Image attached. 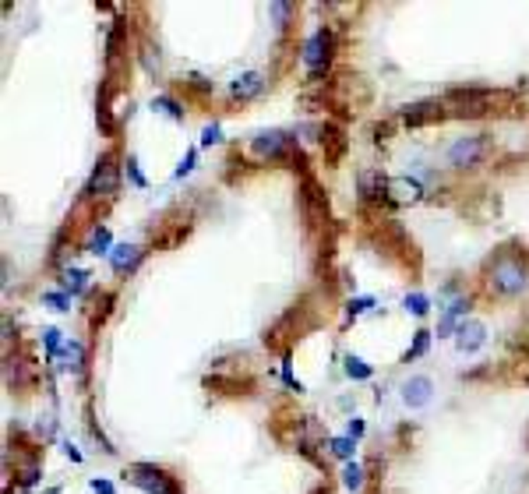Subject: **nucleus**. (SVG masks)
I'll list each match as a JSON object with an SVG mask.
<instances>
[{
	"instance_id": "obj_1",
	"label": "nucleus",
	"mask_w": 529,
	"mask_h": 494,
	"mask_svg": "<svg viewBox=\"0 0 529 494\" xmlns=\"http://www.w3.org/2000/svg\"><path fill=\"white\" fill-rule=\"evenodd\" d=\"M487 283H491L494 294H501V296L523 294L526 290V262L516 251H501L491 262V269H487Z\"/></svg>"
},
{
	"instance_id": "obj_2",
	"label": "nucleus",
	"mask_w": 529,
	"mask_h": 494,
	"mask_svg": "<svg viewBox=\"0 0 529 494\" xmlns=\"http://www.w3.org/2000/svg\"><path fill=\"white\" fill-rule=\"evenodd\" d=\"M498 102H512L508 92H487V89H455L445 96V113L452 117H484Z\"/></svg>"
},
{
	"instance_id": "obj_3",
	"label": "nucleus",
	"mask_w": 529,
	"mask_h": 494,
	"mask_svg": "<svg viewBox=\"0 0 529 494\" xmlns=\"http://www.w3.org/2000/svg\"><path fill=\"white\" fill-rule=\"evenodd\" d=\"M127 480H131L134 488L148 491V494H180L177 480H173L166 470H159V466H148V463H138V466H131V470H127Z\"/></svg>"
},
{
	"instance_id": "obj_4",
	"label": "nucleus",
	"mask_w": 529,
	"mask_h": 494,
	"mask_svg": "<svg viewBox=\"0 0 529 494\" xmlns=\"http://www.w3.org/2000/svg\"><path fill=\"white\" fill-rule=\"evenodd\" d=\"M484 152H487V138H484V134L459 138V141L448 149V163L459 166V170H466V166H476V163L484 159Z\"/></svg>"
},
{
	"instance_id": "obj_5",
	"label": "nucleus",
	"mask_w": 529,
	"mask_h": 494,
	"mask_svg": "<svg viewBox=\"0 0 529 494\" xmlns=\"http://www.w3.org/2000/svg\"><path fill=\"white\" fill-rule=\"evenodd\" d=\"M328 57H332V32L328 28H317L315 36L307 39V46H304V64L317 75V71H325Z\"/></svg>"
},
{
	"instance_id": "obj_6",
	"label": "nucleus",
	"mask_w": 529,
	"mask_h": 494,
	"mask_svg": "<svg viewBox=\"0 0 529 494\" xmlns=\"http://www.w3.org/2000/svg\"><path fill=\"white\" fill-rule=\"evenodd\" d=\"M290 145H293V138H290L286 131H261V134L251 138V149H254L261 159H276V156H283Z\"/></svg>"
},
{
	"instance_id": "obj_7",
	"label": "nucleus",
	"mask_w": 529,
	"mask_h": 494,
	"mask_svg": "<svg viewBox=\"0 0 529 494\" xmlns=\"http://www.w3.org/2000/svg\"><path fill=\"white\" fill-rule=\"evenodd\" d=\"M441 117H448V113H445V102H437V99H427V102H413V106H406V109H403V120H406V127L434 124V120H441Z\"/></svg>"
},
{
	"instance_id": "obj_8",
	"label": "nucleus",
	"mask_w": 529,
	"mask_h": 494,
	"mask_svg": "<svg viewBox=\"0 0 529 494\" xmlns=\"http://www.w3.org/2000/svg\"><path fill=\"white\" fill-rule=\"evenodd\" d=\"M399 392H403V402H406L410 409H420V406L430 402V395H434V382H430L427 375H413V378L403 382Z\"/></svg>"
},
{
	"instance_id": "obj_9",
	"label": "nucleus",
	"mask_w": 529,
	"mask_h": 494,
	"mask_svg": "<svg viewBox=\"0 0 529 494\" xmlns=\"http://www.w3.org/2000/svg\"><path fill=\"white\" fill-rule=\"evenodd\" d=\"M484 343H487V328L480 321H462L459 325V332H455V350L459 353H476Z\"/></svg>"
},
{
	"instance_id": "obj_10",
	"label": "nucleus",
	"mask_w": 529,
	"mask_h": 494,
	"mask_svg": "<svg viewBox=\"0 0 529 494\" xmlns=\"http://www.w3.org/2000/svg\"><path fill=\"white\" fill-rule=\"evenodd\" d=\"M113 191H116V166H113V159L106 156L103 163L96 166L92 181H89V195H113Z\"/></svg>"
},
{
	"instance_id": "obj_11",
	"label": "nucleus",
	"mask_w": 529,
	"mask_h": 494,
	"mask_svg": "<svg viewBox=\"0 0 529 494\" xmlns=\"http://www.w3.org/2000/svg\"><path fill=\"white\" fill-rule=\"evenodd\" d=\"M109 262H113L116 272H131V269L141 262V247H134V244H116L113 254H109Z\"/></svg>"
},
{
	"instance_id": "obj_12",
	"label": "nucleus",
	"mask_w": 529,
	"mask_h": 494,
	"mask_svg": "<svg viewBox=\"0 0 529 494\" xmlns=\"http://www.w3.org/2000/svg\"><path fill=\"white\" fill-rule=\"evenodd\" d=\"M360 195L364 198H388V181L378 170H360Z\"/></svg>"
},
{
	"instance_id": "obj_13",
	"label": "nucleus",
	"mask_w": 529,
	"mask_h": 494,
	"mask_svg": "<svg viewBox=\"0 0 529 494\" xmlns=\"http://www.w3.org/2000/svg\"><path fill=\"white\" fill-rule=\"evenodd\" d=\"M261 89H265V78L258 71H247V75H240L233 82V96L236 99H254V96H261Z\"/></svg>"
},
{
	"instance_id": "obj_14",
	"label": "nucleus",
	"mask_w": 529,
	"mask_h": 494,
	"mask_svg": "<svg viewBox=\"0 0 529 494\" xmlns=\"http://www.w3.org/2000/svg\"><path fill=\"white\" fill-rule=\"evenodd\" d=\"M466 311H469V304H466V300H455V304L441 314V321H437V335H452V332H459V318H466Z\"/></svg>"
},
{
	"instance_id": "obj_15",
	"label": "nucleus",
	"mask_w": 529,
	"mask_h": 494,
	"mask_svg": "<svg viewBox=\"0 0 529 494\" xmlns=\"http://www.w3.org/2000/svg\"><path fill=\"white\" fill-rule=\"evenodd\" d=\"M420 184L417 181H406V177H399V181H388V198H396V201H420Z\"/></svg>"
},
{
	"instance_id": "obj_16",
	"label": "nucleus",
	"mask_w": 529,
	"mask_h": 494,
	"mask_svg": "<svg viewBox=\"0 0 529 494\" xmlns=\"http://www.w3.org/2000/svg\"><path fill=\"white\" fill-rule=\"evenodd\" d=\"M64 371H82V346L78 343H67L64 346Z\"/></svg>"
},
{
	"instance_id": "obj_17",
	"label": "nucleus",
	"mask_w": 529,
	"mask_h": 494,
	"mask_svg": "<svg viewBox=\"0 0 529 494\" xmlns=\"http://www.w3.org/2000/svg\"><path fill=\"white\" fill-rule=\"evenodd\" d=\"M346 375H349V378H356V382H367V378H371V367H367L360 357H353V353H349V357H346Z\"/></svg>"
},
{
	"instance_id": "obj_18",
	"label": "nucleus",
	"mask_w": 529,
	"mask_h": 494,
	"mask_svg": "<svg viewBox=\"0 0 529 494\" xmlns=\"http://www.w3.org/2000/svg\"><path fill=\"white\" fill-rule=\"evenodd\" d=\"M342 484H346L349 491H360V488H364V470H360L356 463H346V470H342Z\"/></svg>"
},
{
	"instance_id": "obj_19",
	"label": "nucleus",
	"mask_w": 529,
	"mask_h": 494,
	"mask_svg": "<svg viewBox=\"0 0 529 494\" xmlns=\"http://www.w3.org/2000/svg\"><path fill=\"white\" fill-rule=\"evenodd\" d=\"M403 307L410 311V314H417V318H423L427 311H430V300L423 294H406V300H403Z\"/></svg>"
},
{
	"instance_id": "obj_20",
	"label": "nucleus",
	"mask_w": 529,
	"mask_h": 494,
	"mask_svg": "<svg viewBox=\"0 0 529 494\" xmlns=\"http://www.w3.org/2000/svg\"><path fill=\"white\" fill-rule=\"evenodd\" d=\"M89 251H92V254H113V251H109V230H103V226H99V230L92 233V244H89Z\"/></svg>"
},
{
	"instance_id": "obj_21",
	"label": "nucleus",
	"mask_w": 529,
	"mask_h": 494,
	"mask_svg": "<svg viewBox=\"0 0 529 494\" xmlns=\"http://www.w3.org/2000/svg\"><path fill=\"white\" fill-rule=\"evenodd\" d=\"M332 456H339V459H353V438H335L332 441Z\"/></svg>"
},
{
	"instance_id": "obj_22",
	"label": "nucleus",
	"mask_w": 529,
	"mask_h": 494,
	"mask_svg": "<svg viewBox=\"0 0 529 494\" xmlns=\"http://www.w3.org/2000/svg\"><path fill=\"white\" fill-rule=\"evenodd\" d=\"M85 279H89V276H85V272H78V269H75V272H67V290H71V294H82Z\"/></svg>"
},
{
	"instance_id": "obj_23",
	"label": "nucleus",
	"mask_w": 529,
	"mask_h": 494,
	"mask_svg": "<svg viewBox=\"0 0 529 494\" xmlns=\"http://www.w3.org/2000/svg\"><path fill=\"white\" fill-rule=\"evenodd\" d=\"M427 343H430V332H417V343H413V350L406 353V360H413V357H420L423 350H427Z\"/></svg>"
},
{
	"instance_id": "obj_24",
	"label": "nucleus",
	"mask_w": 529,
	"mask_h": 494,
	"mask_svg": "<svg viewBox=\"0 0 529 494\" xmlns=\"http://www.w3.org/2000/svg\"><path fill=\"white\" fill-rule=\"evenodd\" d=\"M159 106H163V109H166V113H170L173 120H180V117H184V109H180V106H177L173 99H159Z\"/></svg>"
},
{
	"instance_id": "obj_25",
	"label": "nucleus",
	"mask_w": 529,
	"mask_h": 494,
	"mask_svg": "<svg viewBox=\"0 0 529 494\" xmlns=\"http://www.w3.org/2000/svg\"><path fill=\"white\" fill-rule=\"evenodd\" d=\"M46 346H50V353L60 350V332H57V328H46Z\"/></svg>"
},
{
	"instance_id": "obj_26",
	"label": "nucleus",
	"mask_w": 529,
	"mask_h": 494,
	"mask_svg": "<svg viewBox=\"0 0 529 494\" xmlns=\"http://www.w3.org/2000/svg\"><path fill=\"white\" fill-rule=\"evenodd\" d=\"M46 304H50V307H57V311H67V296H64V294H50V296H46Z\"/></svg>"
},
{
	"instance_id": "obj_27",
	"label": "nucleus",
	"mask_w": 529,
	"mask_h": 494,
	"mask_svg": "<svg viewBox=\"0 0 529 494\" xmlns=\"http://www.w3.org/2000/svg\"><path fill=\"white\" fill-rule=\"evenodd\" d=\"M215 141H219V124L205 127V134H202V145H215Z\"/></svg>"
},
{
	"instance_id": "obj_28",
	"label": "nucleus",
	"mask_w": 529,
	"mask_h": 494,
	"mask_svg": "<svg viewBox=\"0 0 529 494\" xmlns=\"http://www.w3.org/2000/svg\"><path fill=\"white\" fill-rule=\"evenodd\" d=\"M191 166H195V152H187V156H184V163L177 166V177H184V173H191Z\"/></svg>"
},
{
	"instance_id": "obj_29",
	"label": "nucleus",
	"mask_w": 529,
	"mask_h": 494,
	"mask_svg": "<svg viewBox=\"0 0 529 494\" xmlns=\"http://www.w3.org/2000/svg\"><path fill=\"white\" fill-rule=\"evenodd\" d=\"M92 491H96V494H113V484H109V480H99V477H96V480H92Z\"/></svg>"
},
{
	"instance_id": "obj_30",
	"label": "nucleus",
	"mask_w": 529,
	"mask_h": 494,
	"mask_svg": "<svg viewBox=\"0 0 529 494\" xmlns=\"http://www.w3.org/2000/svg\"><path fill=\"white\" fill-rule=\"evenodd\" d=\"M371 307V300L364 296V300H356V304H349V314H360V311H367Z\"/></svg>"
},
{
	"instance_id": "obj_31",
	"label": "nucleus",
	"mask_w": 529,
	"mask_h": 494,
	"mask_svg": "<svg viewBox=\"0 0 529 494\" xmlns=\"http://www.w3.org/2000/svg\"><path fill=\"white\" fill-rule=\"evenodd\" d=\"M364 434V424L360 420H349V438H360Z\"/></svg>"
},
{
	"instance_id": "obj_32",
	"label": "nucleus",
	"mask_w": 529,
	"mask_h": 494,
	"mask_svg": "<svg viewBox=\"0 0 529 494\" xmlns=\"http://www.w3.org/2000/svg\"><path fill=\"white\" fill-rule=\"evenodd\" d=\"M526 441H529V431H526Z\"/></svg>"
},
{
	"instance_id": "obj_33",
	"label": "nucleus",
	"mask_w": 529,
	"mask_h": 494,
	"mask_svg": "<svg viewBox=\"0 0 529 494\" xmlns=\"http://www.w3.org/2000/svg\"><path fill=\"white\" fill-rule=\"evenodd\" d=\"M317 494H328V491H317Z\"/></svg>"
}]
</instances>
